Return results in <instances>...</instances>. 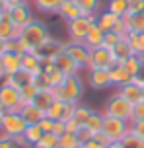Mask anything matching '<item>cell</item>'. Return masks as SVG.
Segmentation results:
<instances>
[{"label":"cell","mask_w":144,"mask_h":148,"mask_svg":"<svg viewBox=\"0 0 144 148\" xmlns=\"http://www.w3.org/2000/svg\"><path fill=\"white\" fill-rule=\"evenodd\" d=\"M8 18L12 20V23H14L18 29H22V27H25L27 23H31L35 18H33V12H31V6L29 2H23V4H14V6H10V10L6 12Z\"/></svg>","instance_id":"cell-8"},{"label":"cell","mask_w":144,"mask_h":148,"mask_svg":"<svg viewBox=\"0 0 144 148\" xmlns=\"http://www.w3.org/2000/svg\"><path fill=\"white\" fill-rule=\"evenodd\" d=\"M130 113H132V105L119 94H113L109 97L105 103V109H103V115H107V117H117L123 121H129V123H130Z\"/></svg>","instance_id":"cell-5"},{"label":"cell","mask_w":144,"mask_h":148,"mask_svg":"<svg viewBox=\"0 0 144 148\" xmlns=\"http://www.w3.org/2000/svg\"><path fill=\"white\" fill-rule=\"evenodd\" d=\"M96 23V16H80L72 22L66 23V33H68V41H76V43H84L86 35L90 33V29Z\"/></svg>","instance_id":"cell-3"},{"label":"cell","mask_w":144,"mask_h":148,"mask_svg":"<svg viewBox=\"0 0 144 148\" xmlns=\"http://www.w3.org/2000/svg\"><path fill=\"white\" fill-rule=\"evenodd\" d=\"M64 0H31V4L43 14H59Z\"/></svg>","instance_id":"cell-27"},{"label":"cell","mask_w":144,"mask_h":148,"mask_svg":"<svg viewBox=\"0 0 144 148\" xmlns=\"http://www.w3.org/2000/svg\"><path fill=\"white\" fill-rule=\"evenodd\" d=\"M130 133L136 134L138 138L144 140V121H136V123H130Z\"/></svg>","instance_id":"cell-46"},{"label":"cell","mask_w":144,"mask_h":148,"mask_svg":"<svg viewBox=\"0 0 144 148\" xmlns=\"http://www.w3.org/2000/svg\"><path fill=\"white\" fill-rule=\"evenodd\" d=\"M6 53H20V55H23V47H22V43L18 41V37L16 39H8L6 41Z\"/></svg>","instance_id":"cell-44"},{"label":"cell","mask_w":144,"mask_h":148,"mask_svg":"<svg viewBox=\"0 0 144 148\" xmlns=\"http://www.w3.org/2000/svg\"><path fill=\"white\" fill-rule=\"evenodd\" d=\"M51 39V33H49V27H47L43 22L39 20H33L31 23H27L25 27L20 29V35H18V41L22 43L23 51L25 53H33L37 51L41 45Z\"/></svg>","instance_id":"cell-1"},{"label":"cell","mask_w":144,"mask_h":148,"mask_svg":"<svg viewBox=\"0 0 144 148\" xmlns=\"http://www.w3.org/2000/svg\"><path fill=\"white\" fill-rule=\"evenodd\" d=\"M119 20H121V18H119V16H115L113 12H109L107 8H105V10H101V12L96 16V23H98V25H99L103 31H105V33L113 31L115 25L119 23Z\"/></svg>","instance_id":"cell-19"},{"label":"cell","mask_w":144,"mask_h":148,"mask_svg":"<svg viewBox=\"0 0 144 148\" xmlns=\"http://www.w3.org/2000/svg\"><path fill=\"white\" fill-rule=\"evenodd\" d=\"M136 121H144V101L132 105V113H130V123H136Z\"/></svg>","instance_id":"cell-42"},{"label":"cell","mask_w":144,"mask_h":148,"mask_svg":"<svg viewBox=\"0 0 144 148\" xmlns=\"http://www.w3.org/2000/svg\"><path fill=\"white\" fill-rule=\"evenodd\" d=\"M127 41H129L130 49H132V55L144 57V31L142 33H129Z\"/></svg>","instance_id":"cell-29"},{"label":"cell","mask_w":144,"mask_h":148,"mask_svg":"<svg viewBox=\"0 0 144 148\" xmlns=\"http://www.w3.org/2000/svg\"><path fill=\"white\" fill-rule=\"evenodd\" d=\"M55 99H57L55 90H45V92H37V96L33 97V101H31V103L35 105V107H39L41 111H47L51 105H53Z\"/></svg>","instance_id":"cell-26"},{"label":"cell","mask_w":144,"mask_h":148,"mask_svg":"<svg viewBox=\"0 0 144 148\" xmlns=\"http://www.w3.org/2000/svg\"><path fill=\"white\" fill-rule=\"evenodd\" d=\"M57 16H61L62 20L68 23V22H72V20H76V18L84 16V12H82V8L76 4V0H64Z\"/></svg>","instance_id":"cell-18"},{"label":"cell","mask_w":144,"mask_h":148,"mask_svg":"<svg viewBox=\"0 0 144 148\" xmlns=\"http://www.w3.org/2000/svg\"><path fill=\"white\" fill-rule=\"evenodd\" d=\"M142 101H144V86H142Z\"/></svg>","instance_id":"cell-60"},{"label":"cell","mask_w":144,"mask_h":148,"mask_svg":"<svg viewBox=\"0 0 144 148\" xmlns=\"http://www.w3.org/2000/svg\"><path fill=\"white\" fill-rule=\"evenodd\" d=\"M66 133V123L64 121H55V129H53V134H57L61 138L62 134Z\"/></svg>","instance_id":"cell-48"},{"label":"cell","mask_w":144,"mask_h":148,"mask_svg":"<svg viewBox=\"0 0 144 148\" xmlns=\"http://www.w3.org/2000/svg\"><path fill=\"white\" fill-rule=\"evenodd\" d=\"M115 64H117V62H115V59H113V53H111V49H105V47L91 49L90 62H88V70H93V68L109 70V68L115 66Z\"/></svg>","instance_id":"cell-9"},{"label":"cell","mask_w":144,"mask_h":148,"mask_svg":"<svg viewBox=\"0 0 144 148\" xmlns=\"http://www.w3.org/2000/svg\"><path fill=\"white\" fill-rule=\"evenodd\" d=\"M93 113V109H90L88 105H76L74 107V119L80 123L82 127H86V123H88V119H90V115Z\"/></svg>","instance_id":"cell-34"},{"label":"cell","mask_w":144,"mask_h":148,"mask_svg":"<svg viewBox=\"0 0 144 148\" xmlns=\"http://www.w3.org/2000/svg\"><path fill=\"white\" fill-rule=\"evenodd\" d=\"M76 136H78V140H80V144H84V142H88V140H91L93 138V133H91L88 127H80L78 131H76Z\"/></svg>","instance_id":"cell-45"},{"label":"cell","mask_w":144,"mask_h":148,"mask_svg":"<svg viewBox=\"0 0 144 148\" xmlns=\"http://www.w3.org/2000/svg\"><path fill=\"white\" fill-rule=\"evenodd\" d=\"M64 123H66V133H76V131H78V129H80V123H78V121H76L74 117L72 119H68V121H64Z\"/></svg>","instance_id":"cell-49"},{"label":"cell","mask_w":144,"mask_h":148,"mask_svg":"<svg viewBox=\"0 0 144 148\" xmlns=\"http://www.w3.org/2000/svg\"><path fill=\"white\" fill-rule=\"evenodd\" d=\"M33 86L39 90V92H45V90H53L51 88V82L47 78V74H37V76H33Z\"/></svg>","instance_id":"cell-41"},{"label":"cell","mask_w":144,"mask_h":148,"mask_svg":"<svg viewBox=\"0 0 144 148\" xmlns=\"http://www.w3.org/2000/svg\"><path fill=\"white\" fill-rule=\"evenodd\" d=\"M136 2H142V0H129V4H136Z\"/></svg>","instance_id":"cell-59"},{"label":"cell","mask_w":144,"mask_h":148,"mask_svg":"<svg viewBox=\"0 0 144 148\" xmlns=\"http://www.w3.org/2000/svg\"><path fill=\"white\" fill-rule=\"evenodd\" d=\"M4 113H6V109H4V107L0 105V123H2V117H4Z\"/></svg>","instance_id":"cell-58"},{"label":"cell","mask_w":144,"mask_h":148,"mask_svg":"<svg viewBox=\"0 0 144 148\" xmlns=\"http://www.w3.org/2000/svg\"><path fill=\"white\" fill-rule=\"evenodd\" d=\"M64 53L68 55L70 59L74 60L80 68H88V62H90V55L91 49L86 43H76V41H68L64 43Z\"/></svg>","instance_id":"cell-7"},{"label":"cell","mask_w":144,"mask_h":148,"mask_svg":"<svg viewBox=\"0 0 144 148\" xmlns=\"http://www.w3.org/2000/svg\"><path fill=\"white\" fill-rule=\"evenodd\" d=\"M105 148H125V146H123V142H121V140H113V142H109Z\"/></svg>","instance_id":"cell-53"},{"label":"cell","mask_w":144,"mask_h":148,"mask_svg":"<svg viewBox=\"0 0 144 148\" xmlns=\"http://www.w3.org/2000/svg\"><path fill=\"white\" fill-rule=\"evenodd\" d=\"M59 146L61 148H80L82 144H80V140H78V136L74 133H64L59 138Z\"/></svg>","instance_id":"cell-36"},{"label":"cell","mask_w":144,"mask_h":148,"mask_svg":"<svg viewBox=\"0 0 144 148\" xmlns=\"http://www.w3.org/2000/svg\"><path fill=\"white\" fill-rule=\"evenodd\" d=\"M2 82H4V84H8V86H12V88H16V90H22L23 86H27V84H31V82H33V74L25 72V70L22 68L20 72L6 76Z\"/></svg>","instance_id":"cell-20"},{"label":"cell","mask_w":144,"mask_h":148,"mask_svg":"<svg viewBox=\"0 0 144 148\" xmlns=\"http://www.w3.org/2000/svg\"><path fill=\"white\" fill-rule=\"evenodd\" d=\"M57 148H61V146H57Z\"/></svg>","instance_id":"cell-61"},{"label":"cell","mask_w":144,"mask_h":148,"mask_svg":"<svg viewBox=\"0 0 144 148\" xmlns=\"http://www.w3.org/2000/svg\"><path fill=\"white\" fill-rule=\"evenodd\" d=\"M6 74H4V66H2V57H0V80H4Z\"/></svg>","instance_id":"cell-57"},{"label":"cell","mask_w":144,"mask_h":148,"mask_svg":"<svg viewBox=\"0 0 144 148\" xmlns=\"http://www.w3.org/2000/svg\"><path fill=\"white\" fill-rule=\"evenodd\" d=\"M107 10L113 12L115 16H119V18H125L129 14V0H109Z\"/></svg>","instance_id":"cell-31"},{"label":"cell","mask_w":144,"mask_h":148,"mask_svg":"<svg viewBox=\"0 0 144 148\" xmlns=\"http://www.w3.org/2000/svg\"><path fill=\"white\" fill-rule=\"evenodd\" d=\"M18 35H20V29L12 23V20H10L8 14L4 12V14L0 16V39L8 41V39H16Z\"/></svg>","instance_id":"cell-22"},{"label":"cell","mask_w":144,"mask_h":148,"mask_svg":"<svg viewBox=\"0 0 144 148\" xmlns=\"http://www.w3.org/2000/svg\"><path fill=\"white\" fill-rule=\"evenodd\" d=\"M33 53H35L41 60H55L61 53H64V43L59 41V39H55V37H51L49 41H45L37 51H33Z\"/></svg>","instance_id":"cell-12"},{"label":"cell","mask_w":144,"mask_h":148,"mask_svg":"<svg viewBox=\"0 0 144 148\" xmlns=\"http://www.w3.org/2000/svg\"><path fill=\"white\" fill-rule=\"evenodd\" d=\"M93 140H98L99 144H103V146H107V144L111 142V140H109V136H107L103 131H101V133H96V134H93Z\"/></svg>","instance_id":"cell-50"},{"label":"cell","mask_w":144,"mask_h":148,"mask_svg":"<svg viewBox=\"0 0 144 148\" xmlns=\"http://www.w3.org/2000/svg\"><path fill=\"white\" fill-rule=\"evenodd\" d=\"M123 37L119 35V33H115V31H109V33H105V39H103V47L105 49H113L115 45L121 41Z\"/></svg>","instance_id":"cell-43"},{"label":"cell","mask_w":144,"mask_h":148,"mask_svg":"<svg viewBox=\"0 0 144 148\" xmlns=\"http://www.w3.org/2000/svg\"><path fill=\"white\" fill-rule=\"evenodd\" d=\"M4 53H6V41L0 39V55H4Z\"/></svg>","instance_id":"cell-56"},{"label":"cell","mask_w":144,"mask_h":148,"mask_svg":"<svg viewBox=\"0 0 144 148\" xmlns=\"http://www.w3.org/2000/svg\"><path fill=\"white\" fill-rule=\"evenodd\" d=\"M2 57V66H4V74H16L22 70V55L20 53H4Z\"/></svg>","instance_id":"cell-16"},{"label":"cell","mask_w":144,"mask_h":148,"mask_svg":"<svg viewBox=\"0 0 144 148\" xmlns=\"http://www.w3.org/2000/svg\"><path fill=\"white\" fill-rule=\"evenodd\" d=\"M74 103H66L62 99H55L53 105L45 111V115L53 121H68L74 117Z\"/></svg>","instance_id":"cell-11"},{"label":"cell","mask_w":144,"mask_h":148,"mask_svg":"<svg viewBox=\"0 0 144 148\" xmlns=\"http://www.w3.org/2000/svg\"><path fill=\"white\" fill-rule=\"evenodd\" d=\"M47 78H49V82H51V88L55 90V88H59L62 82H64V78H66V76H64V74L57 68V64H55V70H51V72L47 74Z\"/></svg>","instance_id":"cell-39"},{"label":"cell","mask_w":144,"mask_h":148,"mask_svg":"<svg viewBox=\"0 0 144 148\" xmlns=\"http://www.w3.org/2000/svg\"><path fill=\"white\" fill-rule=\"evenodd\" d=\"M117 94L121 97H125L127 101H129L130 105L138 103V101H142V88L138 86L134 80H130L129 84H125V86H121V88L117 90Z\"/></svg>","instance_id":"cell-14"},{"label":"cell","mask_w":144,"mask_h":148,"mask_svg":"<svg viewBox=\"0 0 144 148\" xmlns=\"http://www.w3.org/2000/svg\"><path fill=\"white\" fill-rule=\"evenodd\" d=\"M88 84L90 88L93 90H107L111 84V76H109V70H101V68H93V70H88Z\"/></svg>","instance_id":"cell-13"},{"label":"cell","mask_w":144,"mask_h":148,"mask_svg":"<svg viewBox=\"0 0 144 148\" xmlns=\"http://www.w3.org/2000/svg\"><path fill=\"white\" fill-rule=\"evenodd\" d=\"M27 129V123L23 121V117L18 113V111H6L4 117H2V123H0V131L10 136V138H16V136H23Z\"/></svg>","instance_id":"cell-4"},{"label":"cell","mask_w":144,"mask_h":148,"mask_svg":"<svg viewBox=\"0 0 144 148\" xmlns=\"http://www.w3.org/2000/svg\"><path fill=\"white\" fill-rule=\"evenodd\" d=\"M103 133L109 136V140H123L127 134L130 133V123L129 121H123L117 117H107L103 121Z\"/></svg>","instance_id":"cell-6"},{"label":"cell","mask_w":144,"mask_h":148,"mask_svg":"<svg viewBox=\"0 0 144 148\" xmlns=\"http://www.w3.org/2000/svg\"><path fill=\"white\" fill-rule=\"evenodd\" d=\"M80 148H105V146H103V144H99L98 140H93V138H91V140L84 142V144H82Z\"/></svg>","instance_id":"cell-51"},{"label":"cell","mask_w":144,"mask_h":148,"mask_svg":"<svg viewBox=\"0 0 144 148\" xmlns=\"http://www.w3.org/2000/svg\"><path fill=\"white\" fill-rule=\"evenodd\" d=\"M39 90L33 86V82L31 84H27V86H23L22 90H20V97H22V103H31L33 101V97L37 96Z\"/></svg>","instance_id":"cell-38"},{"label":"cell","mask_w":144,"mask_h":148,"mask_svg":"<svg viewBox=\"0 0 144 148\" xmlns=\"http://www.w3.org/2000/svg\"><path fill=\"white\" fill-rule=\"evenodd\" d=\"M121 142H123V146H125V148H144V140H142V138H138L136 134H132V133H129Z\"/></svg>","instance_id":"cell-40"},{"label":"cell","mask_w":144,"mask_h":148,"mask_svg":"<svg viewBox=\"0 0 144 148\" xmlns=\"http://www.w3.org/2000/svg\"><path fill=\"white\" fill-rule=\"evenodd\" d=\"M55 64H57V68H59V70H61L64 76H76V74L82 70V68L78 66L74 60H72L68 55H66V53H61V55L55 59Z\"/></svg>","instance_id":"cell-17"},{"label":"cell","mask_w":144,"mask_h":148,"mask_svg":"<svg viewBox=\"0 0 144 148\" xmlns=\"http://www.w3.org/2000/svg\"><path fill=\"white\" fill-rule=\"evenodd\" d=\"M57 146H59V136L53 133H45L33 148H57Z\"/></svg>","instance_id":"cell-37"},{"label":"cell","mask_w":144,"mask_h":148,"mask_svg":"<svg viewBox=\"0 0 144 148\" xmlns=\"http://www.w3.org/2000/svg\"><path fill=\"white\" fill-rule=\"evenodd\" d=\"M22 68L25 72L37 76V74H41V59L35 53H23L22 55Z\"/></svg>","instance_id":"cell-23"},{"label":"cell","mask_w":144,"mask_h":148,"mask_svg":"<svg viewBox=\"0 0 144 148\" xmlns=\"http://www.w3.org/2000/svg\"><path fill=\"white\" fill-rule=\"evenodd\" d=\"M109 76H111V84L117 86V88H121L125 84H129L132 80V76L127 72V68L123 66V64H115V66L109 68Z\"/></svg>","instance_id":"cell-21"},{"label":"cell","mask_w":144,"mask_h":148,"mask_svg":"<svg viewBox=\"0 0 144 148\" xmlns=\"http://www.w3.org/2000/svg\"><path fill=\"white\" fill-rule=\"evenodd\" d=\"M0 105L6 111H20L22 107V97H20V90L12 88L8 84H0Z\"/></svg>","instance_id":"cell-10"},{"label":"cell","mask_w":144,"mask_h":148,"mask_svg":"<svg viewBox=\"0 0 144 148\" xmlns=\"http://www.w3.org/2000/svg\"><path fill=\"white\" fill-rule=\"evenodd\" d=\"M23 2H31V0H6V6H8V10H10V6H14V4H23Z\"/></svg>","instance_id":"cell-52"},{"label":"cell","mask_w":144,"mask_h":148,"mask_svg":"<svg viewBox=\"0 0 144 148\" xmlns=\"http://www.w3.org/2000/svg\"><path fill=\"white\" fill-rule=\"evenodd\" d=\"M123 20L127 23L129 33H142L144 31V12H140V14H127Z\"/></svg>","instance_id":"cell-28"},{"label":"cell","mask_w":144,"mask_h":148,"mask_svg":"<svg viewBox=\"0 0 144 148\" xmlns=\"http://www.w3.org/2000/svg\"><path fill=\"white\" fill-rule=\"evenodd\" d=\"M18 113L23 117V121H25L27 125H39V121L45 117V111H41L39 107H35L33 103H23Z\"/></svg>","instance_id":"cell-15"},{"label":"cell","mask_w":144,"mask_h":148,"mask_svg":"<svg viewBox=\"0 0 144 148\" xmlns=\"http://www.w3.org/2000/svg\"><path fill=\"white\" fill-rule=\"evenodd\" d=\"M39 127L43 129V133H53V129H55V121H53V119H49V117L45 115V117L39 121Z\"/></svg>","instance_id":"cell-47"},{"label":"cell","mask_w":144,"mask_h":148,"mask_svg":"<svg viewBox=\"0 0 144 148\" xmlns=\"http://www.w3.org/2000/svg\"><path fill=\"white\" fill-rule=\"evenodd\" d=\"M123 66L127 68V72H129L132 78H136L138 72H140V57H136V55L129 57V59L123 62Z\"/></svg>","instance_id":"cell-35"},{"label":"cell","mask_w":144,"mask_h":148,"mask_svg":"<svg viewBox=\"0 0 144 148\" xmlns=\"http://www.w3.org/2000/svg\"><path fill=\"white\" fill-rule=\"evenodd\" d=\"M103 121H105V115H103V113H99V111H93V113L90 115V119H88L86 127H88L93 134L101 133V131H103Z\"/></svg>","instance_id":"cell-32"},{"label":"cell","mask_w":144,"mask_h":148,"mask_svg":"<svg viewBox=\"0 0 144 148\" xmlns=\"http://www.w3.org/2000/svg\"><path fill=\"white\" fill-rule=\"evenodd\" d=\"M103 39H105V31L101 29L98 23H93V27L90 29V33L84 39V43L88 45L90 49H98V47H103Z\"/></svg>","instance_id":"cell-24"},{"label":"cell","mask_w":144,"mask_h":148,"mask_svg":"<svg viewBox=\"0 0 144 148\" xmlns=\"http://www.w3.org/2000/svg\"><path fill=\"white\" fill-rule=\"evenodd\" d=\"M6 10H8V6H6V0H0V16L4 14Z\"/></svg>","instance_id":"cell-55"},{"label":"cell","mask_w":144,"mask_h":148,"mask_svg":"<svg viewBox=\"0 0 144 148\" xmlns=\"http://www.w3.org/2000/svg\"><path fill=\"white\" fill-rule=\"evenodd\" d=\"M136 78H140V80L144 82V57H140V72H138Z\"/></svg>","instance_id":"cell-54"},{"label":"cell","mask_w":144,"mask_h":148,"mask_svg":"<svg viewBox=\"0 0 144 148\" xmlns=\"http://www.w3.org/2000/svg\"><path fill=\"white\" fill-rule=\"evenodd\" d=\"M84 94V82L82 78L76 74V76H66L59 88H55V96L57 99H62L66 103H80V97Z\"/></svg>","instance_id":"cell-2"},{"label":"cell","mask_w":144,"mask_h":148,"mask_svg":"<svg viewBox=\"0 0 144 148\" xmlns=\"http://www.w3.org/2000/svg\"><path fill=\"white\" fill-rule=\"evenodd\" d=\"M111 53H113V59H115L117 64H123L129 57H132V49H130V45H129L127 39H121V41L111 49Z\"/></svg>","instance_id":"cell-25"},{"label":"cell","mask_w":144,"mask_h":148,"mask_svg":"<svg viewBox=\"0 0 144 148\" xmlns=\"http://www.w3.org/2000/svg\"><path fill=\"white\" fill-rule=\"evenodd\" d=\"M43 129L39 125H27V129H25V133H23V138L29 142L31 146H35L39 140H41V136H43Z\"/></svg>","instance_id":"cell-33"},{"label":"cell","mask_w":144,"mask_h":148,"mask_svg":"<svg viewBox=\"0 0 144 148\" xmlns=\"http://www.w3.org/2000/svg\"><path fill=\"white\" fill-rule=\"evenodd\" d=\"M76 4L82 8L84 16H98L101 12V0H76Z\"/></svg>","instance_id":"cell-30"}]
</instances>
